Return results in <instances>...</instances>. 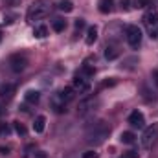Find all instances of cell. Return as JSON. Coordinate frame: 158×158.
<instances>
[{"label":"cell","mask_w":158,"mask_h":158,"mask_svg":"<svg viewBox=\"0 0 158 158\" xmlns=\"http://www.w3.org/2000/svg\"><path fill=\"white\" fill-rule=\"evenodd\" d=\"M50 9H52V4H50V0H35V2L30 6V9H28V15H26V19H28V22L40 20V19H44V17L50 13Z\"/></svg>","instance_id":"1"},{"label":"cell","mask_w":158,"mask_h":158,"mask_svg":"<svg viewBox=\"0 0 158 158\" xmlns=\"http://www.w3.org/2000/svg\"><path fill=\"white\" fill-rule=\"evenodd\" d=\"M109 132H110V127L105 121H98V123H94V127H90L86 131V142H90V143H101L109 136Z\"/></svg>","instance_id":"2"},{"label":"cell","mask_w":158,"mask_h":158,"mask_svg":"<svg viewBox=\"0 0 158 158\" xmlns=\"http://www.w3.org/2000/svg\"><path fill=\"white\" fill-rule=\"evenodd\" d=\"M140 142H142L143 149H151L156 143L158 142V123H153V125H149V127L143 129V134H142Z\"/></svg>","instance_id":"3"},{"label":"cell","mask_w":158,"mask_h":158,"mask_svg":"<svg viewBox=\"0 0 158 158\" xmlns=\"http://www.w3.org/2000/svg\"><path fill=\"white\" fill-rule=\"evenodd\" d=\"M125 39H127L131 48H134V50L140 48V44H142V30L138 26H134V24L125 26Z\"/></svg>","instance_id":"4"},{"label":"cell","mask_w":158,"mask_h":158,"mask_svg":"<svg viewBox=\"0 0 158 158\" xmlns=\"http://www.w3.org/2000/svg\"><path fill=\"white\" fill-rule=\"evenodd\" d=\"M26 66H28V59H26V55L15 53V55H11V57H9V68H11L15 74L24 72V70H26Z\"/></svg>","instance_id":"5"},{"label":"cell","mask_w":158,"mask_h":158,"mask_svg":"<svg viewBox=\"0 0 158 158\" xmlns=\"http://www.w3.org/2000/svg\"><path fill=\"white\" fill-rule=\"evenodd\" d=\"M72 86H74V90L79 92V94H86V92L90 90V83H88V79L85 77L83 74H76V76H74Z\"/></svg>","instance_id":"6"},{"label":"cell","mask_w":158,"mask_h":158,"mask_svg":"<svg viewBox=\"0 0 158 158\" xmlns=\"http://www.w3.org/2000/svg\"><path fill=\"white\" fill-rule=\"evenodd\" d=\"M50 105H52V109L57 112V114H63V112H66V101L63 99V96H61V92H55L53 96H52V99H50Z\"/></svg>","instance_id":"7"},{"label":"cell","mask_w":158,"mask_h":158,"mask_svg":"<svg viewBox=\"0 0 158 158\" xmlns=\"http://www.w3.org/2000/svg\"><path fill=\"white\" fill-rule=\"evenodd\" d=\"M127 121L131 123V127L142 129V127L145 125V116H143V112H140V110H132V112L129 114V119H127Z\"/></svg>","instance_id":"8"},{"label":"cell","mask_w":158,"mask_h":158,"mask_svg":"<svg viewBox=\"0 0 158 158\" xmlns=\"http://www.w3.org/2000/svg\"><path fill=\"white\" fill-rule=\"evenodd\" d=\"M143 22L147 28H156L158 26V11L156 9H147V13L143 15Z\"/></svg>","instance_id":"9"},{"label":"cell","mask_w":158,"mask_h":158,"mask_svg":"<svg viewBox=\"0 0 158 158\" xmlns=\"http://www.w3.org/2000/svg\"><path fill=\"white\" fill-rule=\"evenodd\" d=\"M15 90H17V86H15L13 83H6V85H2V86H0V98H2V99H6V101H9V99L13 98Z\"/></svg>","instance_id":"10"},{"label":"cell","mask_w":158,"mask_h":158,"mask_svg":"<svg viewBox=\"0 0 158 158\" xmlns=\"http://www.w3.org/2000/svg\"><path fill=\"white\" fill-rule=\"evenodd\" d=\"M98 9H99V13H103V15L110 13V11L114 9V0H99Z\"/></svg>","instance_id":"11"},{"label":"cell","mask_w":158,"mask_h":158,"mask_svg":"<svg viewBox=\"0 0 158 158\" xmlns=\"http://www.w3.org/2000/svg\"><path fill=\"white\" fill-rule=\"evenodd\" d=\"M96 40H98V28H96V26H88V30H86V37H85V42H86L88 46H92Z\"/></svg>","instance_id":"12"},{"label":"cell","mask_w":158,"mask_h":158,"mask_svg":"<svg viewBox=\"0 0 158 158\" xmlns=\"http://www.w3.org/2000/svg\"><path fill=\"white\" fill-rule=\"evenodd\" d=\"M61 92V96H63V99L66 101V103H70L74 98H76V90H74V86H64L63 90H59Z\"/></svg>","instance_id":"13"},{"label":"cell","mask_w":158,"mask_h":158,"mask_svg":"<svg viewBox=\"0 0 158 158\" xmlns=\"http://www.w3.org/2000/svg\"><path fill=\"white\" fill-rule=\"evenodd\" d=\"M44 127H46V118L44 116H37L35 121H33V131L40 134V132H44Z\"/></svg>","instance_id":"14"},{"label":"cell","mask_w":158,"mask_h":158,"mask_svg":"<svg viewBox=\"0 0 158 158\" xmlns=\"http://www.w3.org/2000/svg\"><path fill=\"white\" fill-rule=\"evenodd\" d=\"M118 57H119V50L116 46H107V48H105V59L114 61V59H118Z\"/></svg>","instance_id":"15"},{"label":"cell","mask_w":158,"mask_h":158,"mask_svg":"<svg viewBox=\"0 0 158 158\" xmlns=\"http://www.w3.org/2000/svg\"><path fill=\"white\" fill-rule=\"evenodd\" d=\"M119 142H121V143H127V145H131V143H134V142H136V136H134V132H131V131H125V132H121V136H119Z\"/></svg>","instance_id":"16"},{"label":"cell","mask_w":158,"mask_h":158,"mask_svg":"<svg viewBox=\"0 0 158 158\" xmlns=\"http://www.w3.org/2000/svg\"><path fill=\"white\" fill-rule=\"evenodd\" d=\"M24 98H26V101H28V103H39L40 94L37 92V90H28V92L24 94Z\"/></svg>","instance_id":"17"},{"label":"cell","mask_w":158,"mask_h":158,"mask_svg":"<svg viewBox=\"0 0 158 158\" xmlns=\"http://www.w3.org/2000/svg\"><path fill=\"white\" fill-rule=\"evenodd\" d=\"M48 35V28L44 26V24H40V26H35L33 28V37H37V39H44Z\"/></svg>","instance_id":"18"},{"label":"cell","mask_w":158,"mask_h":158,"mask_svg":"<svg viewBox=\"0 0 158 158\" xmlns=\"http://www.w3.org/2000/svg\"><path fill=\"white\" fill-rule=\"evenodd\" d=\"M52 28H53V31L61 33V31H64V28H66V20H63V19H55V20L52 22Z\"/></svg>","instance_id":"19"},{"label":"cell","mask_w":158,"mask_h":158,"mask_svg":"<svg viewBox=\"0 0 158 158\" xmlns=\"http://www.w3.org/2000/svg\"><path fill=\"white\" fill-rule=\"evenodd\" d=\"M92 105H94V99H92V98H90V99H85V101H81V105H79V114H85V112H88Z\"/></svg>","instance_id":"20"},{"label":"cell","mask_w":158,"mask_h":158,"mask_svg":"<svg viewBox=\"0 0 158 158\" xmlns=\"http://www.w3.org/2000/svg\"><path fill=\"white\" fill-rule=\"evenodd\" d=\"M59 9L64 11V13H70V11H74V4L70 0H61L59 2Z\"/></svg>","instance_id":"21"},{"label":"cell","mask_w":158,"mask_h":158,"mask_svg":"<svg viewBox=\"0 0 158 158\" xmlns=\"http://www.w3.org/2000/svg\"><path fill=\"white\" fill-rule=\"evenodd\" d=\"M79 74H83V76H85V77H90V76H94V74H96V68H94V66H90V64H88V63H85V64H83V68H81V72H79Z\"/></svg>","instance_id":"22"},{"label":"cell","mask_w":158,"mask_h":158,"mask_svg":"<svg viewBox=\"0 0 158 158\" xmlns=\"http://www.w3.org/2000/svg\"><path fill=\"white\" fill-rule=\"evenodd\" d=\"M132 4H134V7H138V9H143V7L151 6V0H134Z\"/></svg>","instance_id":"23"},{"label":"cell","mask_w":158,"mask_h":158,"mask_svg":"<svg viewBox=\"0 0 158 158\" xmlns=\"http://www.w3.org/2000/svg\"><path fill=\"white\" fill-rule=\"evenodd\" d=\"M15 131H17V134H20V136H26V127H24L20 121H15Z\"/></svg>","instance_id":"24"},{"label":"cell","mask_w":158,"mask_h":158,"mask_svg":"<svg viewBox=\"0 0 158 158\" xmlns=\"http://www.w3.org/2000/svg\"><path fill=\"white\" fill-rule=\"evenodd\" d=\"M11 132V129H9V125H6V123H2L0 125V136H7Z\"/></svg>","instance_id":"25"},{"label":"cell","mask_w":158,"mask_h":158,"mask_svg":"<svg viewBox=\"0 0 158 158\" xmlns=\"http://www.w3.org/2000/svg\"><path fill=\"white\" fill-rule=\"evenodd\" d=\"M119 7L123 11H129L131 9V0H119Z\"/></svg>","instance_id":"26"},{"label":"cell","mask_w":158,"mask_h":158,"mask_svg":"<svg viewBox=\"0 0 158 158\" xmlns=\"http://www.w3.org/2000/svg\"><path fill=\"white\" fill-rule=\"evenodd\" d=\"M99 155L96 153V151H86V153H83V158H98Z\"/></svg>","instance_id":"27"},{"label":"cell","mask_w":158,"mask_h":158,"mask_svg":"<svg viewBox=\"0 0 158 158\" xmlns=\"http://www.w3.org/2000/svg\"><path fill=\"white\" fill-rule=\"evenodd\" d=\"M125 158H138V151H134V149L127 151V155H125Z\"/></svg>","instance_id":"28"},{"label":"cell","mask_w":158,"mask_h":158,"mask_svg":"<svg viewBox=\"0 0 158 158\" xmlns=\"http://www.w3.org/2000/svg\"><path fill=\"white\" fill-rule=\"evenodd\" d=\"M149 35H151V39H158V30L156 28H149Z\"/></svg>","instance_id":"29"},{"label":"cell","mask_w":158,"mask_h":158,"mask_svg":"<svg viewBox=\"0 0 158 158\" xmlns=\"http://www.w3.org/2000/svg\"><path fill=\"white\" fill-rule=\"evenodd\" d=\"M33 158H48V155H46L44 151H37V153H35V156H33Z\"/></svg>","instance_id":"30"},{"label":"cell","mask_w":158,"mask_h":158,"mask_svg":"<svg viewBox=\"0 0 158 158\" xmlns=\"http://www.w3.org/2000/svg\"><path fill=\"white\" fill-rule=\"evenodd\" d=\"M151 76H153V81H155V85L158 86V70H153V74H151Z\"/></svg>","instance_id":"31"},{"label":"cell","mask_w":158,"mask_h":158,"mask_svg":"<svg viewBox=\"0 0 158 158\" xmlns=\"http://www.w3.org/2000/svg\"><path fill=\"white\" fill-rule=\"evenodd\" d=\"M83 26H85V20H83V19H77V20H76V28H83Z\"/></svg>","instance_id":"32"},{"label":"cell","mask_w":158,"mask_h":158,"mask_svg":"<svg viewBox=\"0 0 158 158\" xmlns=\"http://www.w3.org/2000/svg\"><path fill=\"white\" fill-rule=\"evenodd\" d=\"M112 85H116V81H114V79H110V81H105V83H103V86H112Z\"/></svg>","instance_id":"33"},{"label":"cell","mask_w":158,"mask_h":158,"mask_svg":"<svg viewBox=\"0 0 158 158\" xmlns=\"http://www.w3.org/2000/svg\"><path fill=\"white\" fill-rule=\"evenodd\" d=\"M0 153H2V155H7V153H9V147H0Z\"/></svg>","instance_id":"34"},{"label":"cell","mask_w":158,"mask_h":158,"mask_svg":"<svg viewBox=\"0 0 158 158\" xmlns=\"http://www.w3.org/2000/svg\"><path fill=\"white\" fill-rule=\"evenodd\" d=\"M6 2H7V4H9V6H15V4H19V2H20V0H6Z\"/></svg>","instance_id":"35"},{"label":"cell","mask_w":158,"mask_h":158,"mask_svg":"<svg viewBox=\"0 0 158 158\" xmlns=\"http://www.w3.org/2000/svg\"><path fill=\"white\" fill-rule=\"evenodd\" d=\"M0 40H2V33H0Z\"/></svg>","instance_id":"36"},{"label":"cell","mask_w":158,"mask_h":158,"mask_svg":"<svg viewBox=\"0 0 158 158\" xmlns=\"http://www.w3.org/2000/svg\"><path fill=\"white\" fill-rule=\"evenodd\" d=\"M0 112H2V109H0Z\"/></svg>","instance_id":"37"},{"label":"cell","mask_w":158,"mask_h":158,"mask_svg":"<svg viewBox=\"0 0 158 158\" xmlns=\"http://www.w3.org/2000/svg\"><path fill=\"white\" fill-rule=\"evenodd\" d=\"M123 158H125V156H123Z\"/></svg>","instance_id":"38"}]
</instances>
